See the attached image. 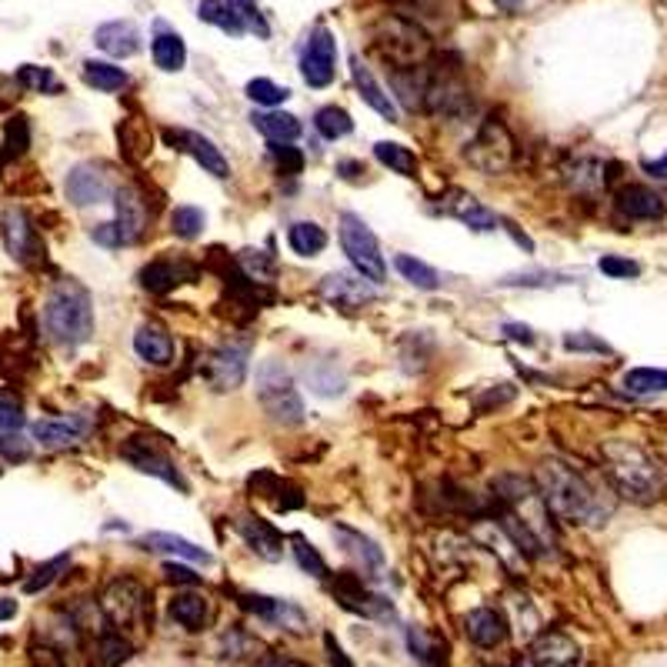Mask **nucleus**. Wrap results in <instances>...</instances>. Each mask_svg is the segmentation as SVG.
I'll return each instance as SVG.
<instances>
[{"label":"nucleus","mask_w":667,"mask_h":667,"mask_svg":"<svg viewBox=\"0 0 667 667\" xmlns=\"http://www.w3.org/2000/svg\"><path fill=\"white\" fill-rule=\"evenodd\" d=\"M534 481L544 507L561 517V521L581 527H601L611 517V501L567 461H557V457L541 461Z\"/></svg>","instance_id":"f257e3e1"},{"label":"nucleus","mask_w":667,"mask_h":667,"mask_svg":"<svg viewBox=\"0 0 667 667\" xmlns=\"http://www.w3.org/2000/svg\"><path fill=\"white\" fill-rule=\"evenodd\" d=\"M601 461H604V474L611 477L614 491L627 497V501L654 504L664 497L667 471L647 447L617 437V441H607L601 447Z\"/></svg>","instance_id":"f03ea898"},{"label":"nucleus","mask_w":667,"mask_h":667,"mask_svg":"<svg viewBox=\"0 0 667 667\" xmlns=\"http://www.w3.org/2000/svg\"><path fill=\"white\" fill-rule=\"evenodd\" d=\"M44 327L57 344L64 347H81L91 341L94 334V307L91 294L81 284L61 281L47 294L44 304Z\"/></svg>","instance_id":"7ed1b4c3"},{"label":"nucleus","mask_w":667,"mask_h":667,"mask_svg":"<svg viewBox=\"0 0 667 667\" xmlns=\"http://www.w3.org/2000/svg\"><path fill=\"white\" fill-rule=\"evenodd\" d=\"M374 47L384 54V61L394 71L424 67L427 57H431V37H427V31L401 14H384L374 24Z\"/></svg>","instance_id":"20e7f679"},{"label":"nucleus","mask_w":667,"mask_h":667,"mask_svg":"<svg viewBox=\"0 0 667 667\" xmlns=\"http://www.w3.org/2000/svg\"><path fill=\"white\" fill-rule=\"evenodd\" d=\"M257 401L277 424L294 427L304 421V401L297 394L291 371L281 361H264L257 367Z\"/></svg>","instance_id":"39448f33"},{"label":"nucleus","mask_w":667,"mask_h":667,"mask_svg":"<svg viewBox=\"0 0 667 667\" xmlns=\"http://www.w3.org/2000/svg\"><path fill=\"white\" fill-rule=\"evenodd\" d=\"M341 247H344L347 261L357 267V274H361L364 281L381 284L387 277L381 244H377L374 231L357 214H341Z\"/></svg>","instance_id":"423d86ee"},{"label":"nucleus","mask_w":667,"mask_h":667,"mask_svg":"<svg viewBox=\"0 0 667 667\" xmlns=\"http://www.w3.org/2000/svg\"><path fill=\"white\" fill-rule=\"evenodd\" d=\"M464 161L481 174H504L514 161V141L501 117H487L464 151Z\"/></svg>","instance_id":"0eeeda50"},{"label":"nucleus","mask_w":667,"mask_h":667,"mask_svg":"<svg viewBox=\"0 0 667 667\" xmlns=\"http://www.w3.org/2000/svg\"><path fill=\"white\" fill-rule=\"evenodd\" d=\"M104 614L117 631L124 634V627H147L151 624V594L131 577H117V581L104 591Z\"/></svg>","instance_id":"6e6552de"},{"label":"nucleus","mask_w":667,"mask_h":667,"mask_svg":"<svg viewBox=\"0 0 667 667\" xmlns=\"http://www.w3.org/2000/svg\"><path fill=\"white\" fill-rule=\"evenodd\" d=\"M121 454H124V461L134 464L141 474H151V477H157V481L187 491V481L181 477V471H177V464L171 461V454L161 451L154 437H131V441L121 447Z\"/></svg>","instance_id":"1a4fd4ad"},{"label":"nucleus","mask_w":667,"mask_h":667,"mask_svg":"<svg viewBox=\"0 0 667 667\" xmlns=\"http://www.w3.org/2000/svg\"><path fill=\"white\" fill-rule=\"evenodd\" d=\"M201 374L214 391H234V387H241L247 377V347H237V344L217 347V351L207 354Z\"/></svg>","instance_id":"9d476101"},{"label":"nucleus","mask_w":667,"mask_h":667,"mask_svg":"<svg viewBox=\"0 0 667 667\" xmlns=\"http://www.w3.org/2000/svg\"><path fill=\"white\" fill-rule=\"evenodd\" d=\"M334 71H337V41L327 27H317L304 47L301 74L311 87H327L334 81Z\"/></svg>","instance_id":"9b49d317"},{"label":"nucleus","mask_w":667,"mask_h":667,"mask_svg":"<svg viewBox=\"0 0 667 667\" xmlns=\"http://www.w3.org/2000/svg\"><path fill=\"white\" fill-rule=\"evenodd\" d=\"M0 234H4V247L14 261L21 264H34L41 257V237H37L31 217L21 207H7L4 221H0Z\"/></svg>","instance_id":"f8f14e48"},{"label":"nucleus","mask_w":667,"mask_h":667,"mask_svg":"<svg viewBox=\"0 0 667 667\" xmlns=\"http://www.w3.org/2000/svg\"><path fill=\"white\" fill-rule=\"evenodd\" d=\"M334 594H337V601H341L347 611H354V614L374 617V621H387V617H394L391 601L381 597V594H374V591H367L364 581L357 574H337Z\"/></svg>","instance_id":"ddd939ff"},{"label":"nucleus","mask_w":667,"mask_h":667,"mask_svg":"<svg viewBox=\"0 0 667 667\" xmlns=\"http://www.w3.org/2000/svg\"><path fill=\"white\" fill-rule=\"evenodd\" d=\"M64 194L67 201H74L77 207H91V204H104L111 197V181L101 167L94 164H77L64 181Z\"/></svg>","instance_id":"4468645a"},{"label":"nucleus","mask_w":667,"mask_h":667,"mask_svg":"<svg viewBox=\"0 0 667 667\" xmlns=\"http://www.w3.org/2000/svg\"><path fill=\"white\" fill-rule=\"evenodd\" d=\"M614 207L627 217V221H661L667 214L664 197L644 184H624L621 191L614 194Z\"/></svg>","instance_id":"2eb2a0df"},{"label":"nucleus","mask_w":667,"mask_h":667,"mask_svg":"<svg viewBox=\"0 0 667 667\" xmlns=\"http://www.w3.org/2000/svg\"><path fill=\"white\" fill-rule=\"evenodd\" d=\"M34 441L44 447H71L77 441H84L91 434V421L81 414H64V417H44V421H34L31 427Z\"/></svg>","instance_id":"dca6fc26"},{"label":"nucleus","mask_w":667,"mask_h":667,"mask_svg":"<svg viewBox=\"0 0 667 667\" xmlns=\"http://www.w3.org/2000/svg\"><path fill=\"white\" fill-rule=\"evenodd\" d=\"M167 141H171L177 151L191 154L207 174H214V177L231 174V164H227V157L217 151L214 141H207L204 134H197V131H167Z\"/></svg>","instance_id":"f3484780"},{"label":"nucleus","mask_w":667,"mask_h":667,"mask_svg":"<svg viewBox=\"0 0 667 667\" xmlns=\"http://www.w3.org/2000/svg\"><path fill=\"white\" fill-rule=\"evenodd\" d=\"M534 667H577L581 661V647H577L564 631H544L531 644Z\"/></svg>","instance_id":"a211bd4d"},{"label":"nucleus","mask_w":667,"mask_h":667,"mask_svg":"<svg viewBox=\"0 0 667 667\" xmlns=\"http://www.w3.org/2000/svg\"><path fill=\"white\" fill-rule=\"evenodd\" d=\"M464 634L471 644L491 651V647H501L507 641V617L497 607H477V611L467 614Z\"/></svg>","instance_id":"6ab92c4d"},{"label":"nucleus","mask_w":667,"mask_h":667,"mask_svg":"<svg viewBox=\"0 0 667 667\" xmlns=\"http://www.w3.org/2000/svg\"><path fill=\"white\" fill-rule=\"evenodd\" d=\"M441 211L457 217V221L467 227H474V231H494L497 227V214L467 191H447L441 197Z\"/></svg>","instance_id":"aec40b11"},{"label":"nucleus","mask_w":667,"mask_h":667,"mask_svg":"<svg viewBox=\"0 0 667 667\" xmlns=\"http://www.w3.org/2000/svg\"><path fill=\"white\" fill-rule=\"evenodd\" d=\"M234 524H237V534H241L247 541V547L261 554L264 561H277V557L284 554V537L277 534L274 524H267V521H261V517H254V514H241Z\"/></svg>","instance_id":"412c9836"},{"label":"nucleus","mask_w":667,"mask_h":667,"mask_svg":"<svg viewBox=\"0 0 667 667\" xmlns=\"http://www.w3.org/2000/svg\"><path fill=\"white\" fill-rule=\"evenodd\" d=\"M321 294H324L331 304L347 307V311H354V307H361V304L371 301V297H374V287L367 284L364 277H354V274H331V277H324Z\"/></svg>","instance_id":"4be33fe9"},{"label":"nucleus","mask_w":667,"mask_h":667,"mask_svg":"<svg viewBox=\"0 0 667 667\" xmlns=\"http://www.w3.org/2000/svg\"><path fill=\"white\" fill-rule=\"evenodd\" d=\"M94 44L111 57H134L141 51V34H137V27L131 21H111L97 27Z\"/></svg>","instance_id":"5701e85b"},{"label":"nucleus","mask_w":667,"mask_h":667,"mask_svg":"<svg viewBox=\"0 0 667 667\" xmlns=\"http://www.w3.org/2000/svg\"><path fill=\"white\" fill-rule=\"evenodd\" d=\"M351 77H354V84H357V91H361V97L374 107L377 114L387 117V121H397V104L391 101V94H387L384 87L377 84V77L371 74V67L361 64V57H351Z\"/></svg>","instance_id":"b1692460"},{"label":"nucleus","mask_w":667,"mask_h":667,"mask_svg":"<svg viewBox=\"0 0 667 667\" xmlns=\"http://www.w3.org/2000/svg\"><path fill=\"white\" fill-rule=\"evenodd\" d=\"M144 551H157V554H174V557H184V561H197V564H211L214 557L204 551V547H197L194 541H187V537H177V534H167V531H151L144 534L141 541Z\"/></svg>","instance_id":"393cba45"},{"label":"nucleus","mask_w":667,"mask_h":667,"mask_svg":"<svg viewBox=\"0 0 667 667\" xmlns=\"http://www.w3.org/2000/svg\"><path fill=\"white\" fill-rule=\"evenodd\" d=\"M134 351H137L141 361L164 367V364H171V357H174V341H171V334H167L164 327L144 324L141 331L134 334Z\"/></svg>","instance_id":"a878e982"},{"label":"nucleus","mask_w":667,"mask_h":667,"mask_svg":"<svg viewBox=\"0 0 667 667\" xmlns=\"http://www.w3.org/2000/svg\"><path fill=\"white\" fill-rule=\"evenodd\" d=\"M184 277H191V264H184V261H167V257H161V261L147 264L144 271H141V284H144L151 294H167V291H171V287L181 284Z\"/></svg>","instance_id":"bb28decb"},{"label":"nucleus","mask_w":667,"mask_h":667,"mask_svg":"<svg viewBox=\"0 0 667 667\" xmlns=\"http://www.w3.org/2000/svg\"><path fill=\"white\" fill-rule=\"evenodd\" d=\"M117 227H121L124 241L134 244L137 237H141L144 224H147V211H144V201L137 197L131 187H124V191H117Z\"/></svg>","instance_id":"cd10ccee"},{"label":"nucleus","mask_w":667,"mask_h":667,"mask_svg":"<svg viewBox=\"0 0 667 667\" xmlns=\"http://www.w3.org/2000/svg\"><path fill=\"white\" fill-rule=\"evenodd\" d=\"M334 537L344 544V551H347V554L357 557V561L364 564V571H381V567H384L381 547H377V544L371 541V537L357 534V531H351V527H344V524H337V527H334Z\"/></svg>","instance_id":"c85d7f7f"},{"label":"nucleus","mask_w":667,"mask_h":667,"mask_svg":"<svg viewBox=\"0 0 667 667\" xmlns=\"http://www.w3.org/2000/svg\"><path fill=\"white\" fill-rule=\"evenodd\" d=\"M254 127L261 131L271 144H291L301 137V121H297L294 114H284V111H267V114H254L251 117Z\"/></svg>","instance_id":"c756f323"},{"label":"nucleus","mask_w":667,"mask_h":667,"mask_svg":"<svg viewBox=\"0 0 667 667\" xmlns=\"http://www.w3.org/2000/svg\"><path fill=\"white\" fill-rule=\"evenodd\" d=\"M287 244H291L294 254L301 257H317L327 247V234L321 224L314 221H297L291 224V231H287Z\"/></svg>","instance_id":"7c9ffc66"},{"label":"nucleus","mask_w":667,"mask_h":667,"mask_svg":"<svg viewBox=\"0 0 667 667\" xmlns=\"http://www.w3.org/2000/svg\"><path fill=\"white\" fill-rule=\"evenodd\" d=\"M151 54H154V64L161 67V71H167V74L181 71L184 61H187V47H184V41H181V37H177V34H171V31H161V34L154 37Z\"/></svg>","instance_id":"2f4dec72"},{"label":"nucleus","mask_w":667,"mask_h":667,"mask_svg":"<svg viewBox=\"0 0 667 667\" xmlns=\"http://www.w3.org/2000/svg\"><path fill=\"white\" fill-rule=\"evenodd\" d=\"M407 644H411L417 661L431 667H441L447 661V641H441V637L431 631H424V627H411V631H407Z\"/></svg>","instance_id":"473e14b6"},{"label":"nucleus","mask_w":667,"mask_h":667,"mask_svg":"<svg viewBox=\"0 0 667 667\" xmlns=\"http://www.w3.org/2000/svg\"><path fill=\"white\" fill-rule=\"evenodd\" d=\"M171 617L187 631H204L207 624V601L201 594H177L171 601Z\"/></svg>","instance_id":"72a5a7b5"},{"label":"nucleus","mask_w":667,"mask_h":667,"mask_svg":"<svg viewBox=\"0 0 667 667\" xmlns=\"http://www.w3.org/2000/svg\"><path fill=\"white\" fill-rule=\"evenodd\" d=\"M307 384H311V391L317 397H337L344 394V374L337 371L331 361H314L307 364Z\"/></svg>","instance_id":"f704fd0d"},{"label":"nucleus","mask_w":667,"mask_h":667,"mask_svg":"<svg viewBox=\"0 0 667 667\" xmlns=\"http://www.w3.org/2000/svg\"><path fill=\"white\" fill-rule=\"evenodd\" d=\"M374 157L401 177H414V171H417V154L404 144H391V141L374 144Z\"/></svg>","instance_id":"c9c22d12"},{"label":"nucleus","mask_w":667,"mask_h":667,"mask_svg":"<svg viewBox=\"0 0 667 667\" xmlns=\"http://www.w3.org/2000/svg\"><path fill=\"white\" fill-rule=\"evenodd\" d=\"M84 81L97 87V91L114 94L127 84V74H124V67H114L107 61H84Z\"/></svg>","instance_id":"e433bc0d"},{"label":"nucleus","mask_w":667,"mask_h":667,"mask_svg":"<svg viewBox=\"0 0 667 667\" xmlns=\"http://www.w3.org/2000/svg\"><path fill=\"white\" fill-rule=\"evenodd\" d=\"M394 267L407 284L421 287V291H437V284H441V277H437L434 267H427L424 261H417V257H411V254H397Z\"/></svg>","instance_id":"4c0bfd02"},{"label":"nucleus","mask_w":667,"mask_h":667,"mask_svg":"<svg viewBox=\"0 0 667 667\" xmlns=\"http://www.w3.org/2000/svg\"><path fill=\"white\" fill-rule=\"evenodd\" d=\"M314 127L327 141H337V137H347L354 131V121L344 107H321V111L314 114Z\"/></svg>","instance_id":"58836bf2"},{"label":"nucleus","mask_w":667,"mask_h":667,"mask_svg":"<svg viewBox=\"0 0 667 667\" xmlns=\"http://www.w3.org/2000/svg\"><path fill=\"white\" fill-rule=\"evenodd\" d=\"M624 387L631 394H661L667 391V371L661 367H634L624 374Z\"/></svg>","instance_id":"ea45409f"},{"label":"nucleus","mask_w":667,"mask_h":667,"mask_svg":"<svg viewBox=\"0 0 667 667\" xmlns=\"http://www.w3.org/2000/svg\"><path fill=\"white\" fill-rule=\"evenodd\" d=\"M197 17H201L204 24L221 27L224 34H244V24L231 14V7H227L224 0H201V4H197Z\"/></svg>","instance_id":"a19ab883"},{"label":"nucleus","mask_w":667,"mask_h":667,"mask_svg":"<svg viewBox=\"0 0 667 667\" xmlns=\"http://www.w3.org/2000/svg\"><path fill=\"white\" fill-rule=\"evenodd\" d=\"M27 147H31V124H27V117H11L4 131V161L21 157Z\"/></svg>","instance_id":"79ce46f5"},{"label":"nucleus","mask_w":667,"mask_h":667,"mask_svg":"<svg viewBox=\"0 0 667 667\" xmlns=\"http://www.w3.org/2000/svg\"><path fill=\"white\" fill-rule=\"evenodd\" d=\"M17 81L27 91H37V94H57L61 91V81L54 77V71H47V67H37V64H24L21 71H17Z\"/></svg>","instance_id":"37998d69"},{"label":"nucleus","mask_w":667,"mask_h":667,"mask_svg":"<svg viewBox=\"0 0 667 667\" xmlns=\"http://www.w3.org/2000/svg\"><path fill=\"white\" fill-rule=\"evenodd\" d=\"M227 7H231V14L241 21L244 27H251L257 37H271V27H267L261 7H257V0H224Z\"/></svg>","instance_id":"c03bdc74"},{"label":"nucleus","mask_w":667,"mask_h":667,"mask_svg":"<svg viewBox=\"0 0 667 667\" xmlns=\"http://www.w3.org/2000/svg\"><path fill=\"white\" fill-rule=\"evenodd\" d=\"M171 231L177 237H184V241H194V237L204 231V211L201 207H191V204L177 207L171 214Z\"/></svg>","instance_id":"a18cd8bd"},{"label":"nucleus","mask_w":667,"mask_h":667,"mask_svg":"<svg viewBox=\"0 0 667 667\" xmlns=\"http://www.w3.org/2000/svg\"><path fill=\"white\" fill-rule=\"evenodd\" d=\"M131 651L134 647L121 631H107V634H101V641H97V654H101L104 664H121L131 657Z\"/></svg>","instance_id":"49530a36"},{"label":"nucleus","mask_w":667,"mask_h":667,"mask_svg":"<svg viewBox=\"0 0 667 667\" xmlns=\"http://www.w3.org/2000/svg\"><path fill=\"white\" fill-rule=\"evenodd\" d=\"M287 87H281V84H274V81H267V77H257V81H251L247 84V97H251L254 104H261V107H277V104H284L287 101Z\"/></svg>","instance_id":"de8ad7c7"},{"label":"nucleus","mask_w":667,"mask_h":667,"mask_svg":"<svg viewBox=\"0 0 667 667\" xmlns=\"http://www.w3.org/2000/svg\"><path fill=\"white\" fill-rule=\"evenodd\" d=\"M291 544H294L291 551H294V557H297V564H301L307 574H314V577H327V564H324V557L317 554L314 547L307 544L301 534H294V537H291Z\"/></svg>","instance_id":"09e8293b"},{"label":"nucleus","mask_w":667,"mask_h":667,"mask_svg":"<svg viewBox=\"0 0 667 667\" xmlns=\"http://www.w3.org/2000/svg\"><path fill=\"white\" fill-rule=\"evenodd\" d=\"M67 564H71V554H61V557H54V561L41 564V567H37V571H34V577H31V581L24 584V591H27V594H37V591H44L47 584H54V581H57V574H61Z\"/></svg>","instance_id":"8fccbe9b"},{"label":"nucleus","mask_w":667,"mask_h":667,"mask_svg":"<svg viewBox=\"0 0 667 667\" xmlns=\"http://www.w3.org/2000/svg\"><path fill=\"white\" fill-rule=\"evenodd\" d=\"M597 267H601V274L614 277V281H631V277L641 274V264L631 261V257H617V254H607L597 261Z\"/></svg>","instance_id":"3c124183"},{"label":"nucleus","mask_w":667,"mask_h":667,"mask_svg":"<svg viewBox=\"0 0 667 667\" xmlns=\"http://www.w3.org/2000/svg\"><path fill=\"white\" fill-rule=\"evenodd\" d=\"M24 427V407L11 394L0 391V434H14Z\"/></svg>","instance_id":"603ef678"},{"label":"nucleus","mask_w":667,"mask_h":667,"mask_svg":"<svg viewBox=\"0 0 667 667\" xmlns=\"http://www.w3.org/2000/svg\"><path fill=\"white\" fill-rule=\"evenodd\" d=\"M271 157L281 174H301L304 171V154L291 144H271Z\"/></svg>","instance_id":"864d4df0"},{"label":"nucleus","mask_w":667,"mask_h":667,"mask_svg":"<svg viewBox=\"0 0 667 667\" xmlns=\"http://www.w3.org/2000/svg\"><path fill=\"white\" fill-rule=\"evenodd\" d=\"M564 347H567V351H587V354H614L611 344L597 341L594 334H567Z\"/></svg>","instance_id":"5fc2aeb1"},{"label":"nucleus","mask_w":667,"mask_h":667,"mask_svg":"<svg viewBox=\"0 0 667 667\" xmlns=\"http://www.w3.org/2000/svg\"><path fill=\"white\" fill-rule=\"evenodd\" d=\"M0 454H4L7 461H27V457H31V444H27L17 431L0 434Z\"/></svg>","instance_id":"6e6d98bb"},{"label":"nucleus","mask_w":667,"mask_h":667,"mask_svg":"<svg viewBox=\"0 0 667 667\" xmlns=\"http://www.w3.org/2000/svg\"><path fill=\"white\" fill-rule=\"evenodd\" d=\"M91 237L101 247H124L127 241H124V234H121V227H117L114 221H107V224H97L94 231H91Z\"/></svg>","instance_id":"4d7b16f0"},{"label":"nucleus","mask_w":667,"mask_h":667,"mask_svg":"<svg viewBox=\"0 0 667 667\" xmlns=\"http://www.w3.org/2000/svg\"><path fill=\"white\" fill-rule=\"evenodd\" d=\"M164 574H167V581H177V584H197L201 577H197L191 567H184V564H164Z\"/></svg>","instance_id":"13d9d810"},{"label":"nucleus","mask_w":667,"mask_h":667,"mask_svg":"<svg viewBox=\"0 0 667 667\" xmlns=\"http://www.w3.org/2000/svg\"><path fill=\"white\" fill-rule=\"evenodd\" d=\"M504 334L517 344H527V347L534 344V331L531 327H524V324H504Z\"/></svg>","instance_id":"bf43d9fd"},{"label":"nucleus","mask_w":667,"mask_h":667,"mask_svg":"<svg viewBox=\"0 0 667 667\" xmlns=\"http://www.w3.org/2000/svg\"><path fill=\"white\" fill-rule=\"evenodd\" d=\"M324 644H327V654H331V664H334V667H354L351 661H347L344 647L334 641V634H327V637H324Z\"/></svg>","instance_id":"052dcab7"},{"label":"nucleus","mask_w":667,"mask_h":667,"mask_svg":"<svg viewBox=\"0 0 667 667\" xmlns=\"http://www.w3.org/2000/svg\"><path fill=\"white\" fill-rule=\"evenodd\" d=\"M504 231L514 237V241H517V247H524V251H534V241H531V237H527V234H521V231H517V224L504 221Z\"/></svg>","instance_id":"680f3d73"},{"label":"nucleus","mask_w":667,"mask_h":667,"mask_svg":"<svg viewBox=\"0 0 667 667\" xmlns=\"http://www.w3.org/2000/svg\"><path fill=\"white\" fill-rule=\"evenodd\" d=\"M337 174L347 177V181H354V177L361 174V164H354V161H341V164H337Z\"/></svg>","instance_id":"e2e57ef3"},{"label":"nucleus","mask_w":667,"mask_h":667,"mask_svg":"<svg viewBox=\"0 0 667 667\" xmlns=\"http://www.w3.org/2000/svg\"><path fill=\"white\" fill-rule=\"evenodd\" d=\"M644 171L654 174V177H667V157H661V161H647Z\"/></svg>","instance_id":"0e129e2a"},{"label":"nucleus","mask_w":667,"mask_h":667,"mask_svg":"<svg viewBox=\"0 0 667 667\" xmlns=\"http://www.w3.org/2000/svg\"><path fill=\"white\" fill-rule=\"evenodd\" d=\"M521 4H524V0H497V7H504L507 14H514V11H517V7H521Z\"/></svg>","instance_id":"69168bd1"}]
</instances>
